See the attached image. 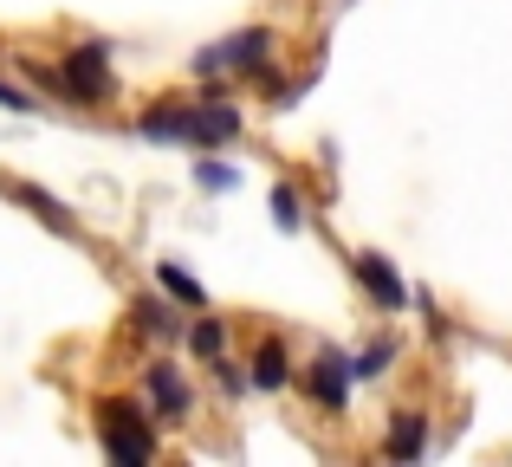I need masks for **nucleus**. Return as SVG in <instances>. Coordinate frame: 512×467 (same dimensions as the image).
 I'll use <instances>...</instances> for the list:
<instances>
[{
    "instance_id": "6",
    "label": "nucleus",
    "mask_w": 512,
    "mask_h": 467,
    "mask_svg": "<svg viewBox=\"0 0 512 467\" xmlns=\"http://www.w3.org/2000/svg\"><path fill=\"white\" fill-rule=\"evenodd\" d=\"M240 137V111L234 104H188V143H234Z\"/></svg>"
},
{
    "instance_id": "9",
    "label": "nucleus",
    "mask_w": 512,
    "mask_h": 467,
    "mask_svg": "<svg viewBox=\"0 0 512 467\" xmlns=\"http://www.w3.org/2000/svg\"><path fill=\"white\" fill-rule=\"evenodd\" d=\"M253 390H286L292 383V364H286V344H260V351H253Z\"/></svg>"
},
{
    "instance_id": "5",
    "label": "nucleus",
    "mask_w": 512,
    "mask_h": 467,
    "mask_svg": "<svg viewBox=\"0 0 512 467\" xmlns=\"http://www.w3.org/2000/svg\"><path fill=\"white\" fill-rule=\"evenodd\" d=\"M357 279H363V292H370L383 312H402V305H409V286L396 279V266H389L383 253H357Z\"/></svg>"
},
{
    "instance_id": "8",
    "label": "nucleus",
    "mask_w": 512,
    "mask_h": 467,
    "mask_svg": "<svg viewBox=\"0 0 512 467\" xmlns=\"http://www.w3.org/2000/svg\"><path fill=\"white\" fill-rule=\"evenodd\" d=\"M383 455H389V461H422V455H428V422H422V416H396V422H389Z\"/></svg>"
},
{
    "instance_id": "1",
    "label": "nucleus",
    "mask_w": 512,
    "mask_h": 467,
    "mask_svg": "<svg viewBox=\"0 0 512 467\" xmlns=\"http://www.w3.org/2000/svg\"><path fill=\"white\" fill-rule=\"evenodd\" d=\"M98 442H104V455L111 461H150L156 455V435L143 429V409L137 403H104L98 409Z\"/></svg>"
},
{
    "instance_id": "7",
    "label": "nucleus",
    "mask_w": 512,
    "mask_h": 467,
    "mask_svg": "<svg viewBox=\"0 0 512 467\" xmlns=\"http://www.w3.org/2000/svg\"><path fill=\"white\" fill-rule=\"evenodd\" d=\"M143 390H150V403L163 409L169 422L188 416V383H182V370H175V364H150V370H143Z\"/></svg>"
},
{
    "instance_id": "10",
    "label": "nucleus",
    "mask_w": 512,
    "mask_h": 467,
    "mask_svg": "<svg viewBox=\"0 0 512 467\" xmlns=\"http://www.w3.org/2000/svg\"><path fill=\"white\" fill-rule=\"evenodd\" d=\"M143 137H156V143H188V111L182 104H163V111H143Z\"/></svg>"
},
{
    "instance_id": "15",
    "label": "nucleus",
    "mask_w": 512,
    "mask_h": 467,
    "mask_svg": "<svg viewBox=\"0 0 512 467\" xmlns=\"http://www.w3.org/2000/svg\"><path fill=\"white\" fill-rule=\"evenodd\" d=\"M389 357H396V338H376L363 357H350V370H357V377L370 383V377H383V370H389Z\"/></svg>"
},
{
    "instance_id": "18",
    "label": "nucleus",
    "mask_w": 512,
    "mask_h": 467,
    "mask_svg": "<svg viewBox=\"0 0 512 467\" xmlns=\"http://www.w3.org/2000/svg\"><path fill=\"white\" fill-rule=\"evenodd\" d=\"M0 104H7V111H39V104L26 98V91H13V85H0Z\"/></svg>"
},
{
    "instance_id": "4",
    "label": "nucleus",
    "mask_w": 512,
    "mask_h": 467,
    "mask_svg": "<svg viewBox=\"0 0 512 467\" xmlns=\"http://www.w3.org/2000/svg\"><path fill=\"white\" fill-rule=\"evenodd\" d=\"M350 377H357V370H350V357L318 351V364L305 370V390H312L325 409H344V403H350Z\"/></svg>"
},
{
    "instance_id": "2",
    "label": "nucleus",
    "mask_w": 512,
    "mask_h": 467,
    "mask_svg": "<svg viewBox=\"0 0 512 467\" xmlns=\"http://www.w3.org/2000/svg\"><path fill=\"white\" fill-rule=\"evenodd\" d=\"M59 85H65V98L98 104L104 91H111V46H98V39L72 46V52H65V65H59Z\"/></svg>"
},
{
    "instance_id": "12",
    "label": "nucleus",
    "mask_w": 512,
    "mask_h": 467,
    "mask_svg": "<svg viewBox=\"0 0 512 467\" xmlns=\"http://www.w3.org/2000/svg\"><path fill=\"white\" fill-rule=\"evenodd\" d=\"M130 312H137V331H143V338H175V312H169L163 299H137Z\"/></svg>"
},
{
    "instance_id": "13",
    "label": "nucleus",
    "mask_w": 512,
    "mask_h": 467,
    "mask_svg": "<svg viewBox=\"0 0 512 467\" xmlns=\"http://www.w3.org/2000/svg\"><path fill=\"white\" fill-rule=\"evenodd\" d=\"M156 279H163V292H175L182 305H208V292H201V279H188L175 260H156Z\"/></svg>"
},
{
    "instance_id": "16",
    "label": "nucleus",
    "mask_w": 512,
    "mask_h": 467,
    "mask_svg": "<svg viewBox=\"0 0 512 467\" xmlns=\"http://www.w3.org/2000/svg\"><path fill=\"white\" fill-rule=\"evenodd\" d=\"M273 221H279V228H299V221H305V208H299V189H286V182L273 189Z\"/></svg>"
},
{
    "instance_id": "17",
    "label": "nucleus",
    "mask_w": 512,
    "mask_h": 467,
    "mask_svg": "<svg viewBox=\"0 0 512 467\" xmlns=\"http://www.w3.org/2000/svg\"><path fill=\"white\" fill-rule=\"evenodd\" d=\"M195 182H201V189H214V195H227V189H234V169H227V163H208V156H201V163H195Z\"/></svg>"
},
{
    "instance_id": "14",
    "label": "nucleus",
    "mask_w": 512,
    "mask_h": 467,
    "mask_svg": "<svg viewBox=\"0 0 512 467\" xmlns=\"http://www.w3.org/2000/svg\"><path fill=\"white\" fill-rule=\"evenodd\" d=\"M188 344H195V357H227V325L221 318H201V325H188Z\"/></svg>"
},
{
    "instance_id": "11",
    "label": "nucleus",
    "mask_w": 512,
    "mask_h": 467,
    "mask_svg": "<svg viewBox=\"0 0 512 467\" xmlns=\"http://www.w3.org/2000/svg\"><path fill=\"white\" fill-rule=\"evenodd\" d=\"M13 195H20V202H26V208H33V215H39V221H52V228H59V234H72V228H78V221H72V215H65V208H59V202H52V195H46V189H33V182H20V189H13Z\"/></svg>"
},
{
    "instance_id": "3",
    "label": "nucleus",
    "mask_w": 512,
    "mask_h": 467,
    "mask_svg": "<svg viewBox=\"0 0 512 467\" xmlns=\"http://www.w3.org/2000/svg\"><path fill=\"white\" fill-rule=\"evenodd\" d=\"M266 52H273V33H266V26H247V33L221 39V46H201V52H195V78H214V72H227V65H240V72H260Z\"/></svg>"
}]
</instances>
